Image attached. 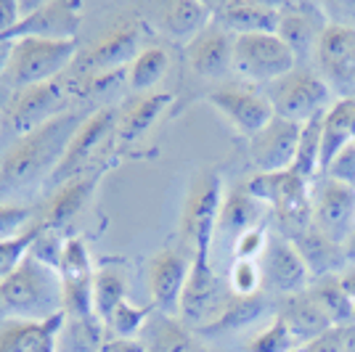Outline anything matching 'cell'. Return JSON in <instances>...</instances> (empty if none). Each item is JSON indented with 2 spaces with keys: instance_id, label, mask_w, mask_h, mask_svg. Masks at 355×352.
Instances as JSON below:
<instances>
[{
  "instance_id": "33",
  "label": "cell",
  "mask_w": 355,
  "mask_h": 352,
  "mask_svg": "<svg viewBox=\"0 0 355 352\" xmlns=\"http://www.w3.org/2000/svg\"><path fill=\"white\" fill-rule=\"evenodd\" d=\"M170 103H173V93H151L146 98H141L119 122V138L128 143L138 141L144 132L151 130V125L167 112Z\"/></svg>"
},
{
  "instance_id": "44",
  "label": "cell",
  "mask_w": 355,
  "mask_h": 352,
  "mask_svg": "<svg viewBox=\"0 0 355 352\" xmlns=\"http://www.w3.org/2000/svg\"><path fill=\"white\" fill-rule=\"evenodd\" d=\"M266 244H268L266 225H257V228L241 234L236 241H234V257H236V260H254V263H257V257H263Z\"/></svg>"
},
{
  "instance_id": "1",
  "label": "cell",
  "mask_w": 355,
  "mask_h": 352,
  "mask_svg": "<svg viewBox=\"0 0 355 352\" xmlns=\"http://www.w3.org/2000/svg\"><path fill=\"white\" fill-rule=\"evenodd\" d=\"M64 313L59 270L27 254L14 276L0 283V318L6 321H48Z\"/></svg>"
},
{
  "instance_id": "39",
  "label": "cell",
  "mask_w": 355,
  "mask_h": 352,
  "mask_svg": "<svg viewBox=\"0 0 355 352\" xmlns=\"http://www.w3.org/2000/svg\"><path fill=\"white\" fill-rule=\"evenodd\" d=\"M151 308H135L130 305L128 299L125 302H119L114 313L109 315V321L104 323L106 328L112 331V337H119V339H135L141 331H144V326L146 321L151 318Z\"/></svg>"
},
{
  "instance_id": "7",
  "label": "cell",
  "mask_w": 355,
  "mask_h": 352,
  "mask_svg": "<svg viewBox=\"0 0 355 352\" xmlns=\"http://www.w3.org/2000/svg\"><path fill=\"white\" fill-rule=\"evenodd\" d=\"M231 297L234 294L225 289V283L209 263V252H199L191 257V270H189V281H186V289L180 297L178 315L189 328L205 331L207 326H212L220 318Z\"/></svg>"
},
{
  "instance_id": "32",
  "label": "cell",
  "mask_w": 355,
  "mask_h": 352,
  "mask_svg": "<svg viewBox=\"0 0 355 352\" xmlns=\"http://www.w3.org/2000/svg\"><path fill=\"white\" fill-rule=\"evenodd\" d=\"M329 112V109H326ZM324 112V114H326ZM324 114H315L300 127V143H297L295 170L300 177L313 183L321 177V138H324Z\"/></svg>"
},
{
  "instance_id": "30",
  "label": "cell",
  "mask_w": 355,
  "mask_h": 352,
  "mask_svg": "<svg viewBox=\"0 0 355 352\" xmlns=\"http://www.w3.org/2000/svg\"><path fill=\"white\" fill-rule=\"evenodd\" d=\"M295 247L300 252V257L305 260L311 279H324V276H337L342 265L347 263L345 247L329 241L324 234H318L315 228L305 231L302 236L295 238Z\"/></svg>"
},
{
  "instance_id": "29",
  "label": "cell",
  "mask_w": 355,
  "mask_h": 352,
  "mask_svg": "<svg viewBox=\"0 0 355 352\" xmlns=\"http://www.w3.org/2000/svg\"><path fill=\"white\" fill-rule=\"evenodd\" d=\"M141 342L146 352H196L193 337L189 326L178 321L175 315H164V313H151L144 331H141Z\"/></svg>"
},
{
  "instance_id": "21",
  "label": "cell",
  "mask_w": 355,
  "mask_h": 352,
  "mask_svg": "<svg viewBox=\"0 0 355 352\" xmlns=\"http://www.w3.org/2000/svg\"><path fill=\"white\" fill-rule=\"evenodd\" d=\"M234 43H236V37L212 21L207 30L196 35L186 48L191 69L207 80H220L225 74H231L234 72Z\"/></svg>"
},
{
  "instance_id": "43",
  "label": "cell",
  "mask_w": 355,
  "mask_h": 352,
  "mask_svg": "<svg viewBox=\"0 0 355 352\" xmlns=\"http://www.w3.org/2000/svg\"><path fill=\"white\" fill-rule=\"evenodd\" d=\"M64 244L67 241H61L59 238V231H51V228H45L40 231L37 236V241H35V247H32V257H37L43 265L48 267H53V270H59L61 265V254H64Z\"/></svg>"
},
{
  "instance_id": "52",
  "label": "cell",
  "mask_w": 355,
  "mask_h": 352,
  "mask_svg": "<svg viewBox=\"0 0 355 352\" xmlns=\"http://www.w3.org/2000/svg\"><path fill=\"white\" fill-rule=\"evenodd\" d=\"M345 254H347V260H355V236L347 241V247H345Z\"/></svg>"
},
{
  "instance_id": "20",
  "label": "cell",
  "mask_w": 355,
  "mask_h": 352,
  "mask_svg": "<svg viewBox=\"0 0 355 352\" xmlns=\"http://www.w3.org/2000/svg\"><path fill=\"white\" fill-rule=\"evenodd\" d=\"M212 6V21L239 35H266L279 30V6L273 3H257V0H228V3H209Z\"/></svg>"
},
{
  "instance_id": "25",
  "label": "cell",
  "mask_w": 355,
  "mask_h": 352,
  "mask_svg": "<svg viewBox=\"0 0 355 352\" xmlns=\"http://www.w3.org/2000/svg\"><path fill=\"white\" fill-rule=\"evenodd\" d=\"M276 315L289 326V331L295 334V339L302 347H305L308 342H313V339H318L321 334H326L329 328H334L331 321H329V315H326L324 310H321V305L308 294V289L286 297L282 310H279Z\"/></svg>"
},
{
  "instance_id": "37",
  "label": "cell",
  "mask_w": 355,
  "mask_h": 352,
  "mask_svg": "<svg viewBox=\"0 0 355 352\" xmlns=\"http://www.w3.org/2000/svg\"><path fill=\"white\" fill-rule=\"evenodd\" d=\"M125 279L117 267H101L96 270V283H93V302L96 313L101 321H109V315L114 313L119 302H125Z\"/></svg>"
},
{
  "instance_id": "53",
  "label": "cell",
  "mask_w": 355,
  "mask_h": 352,
  "mask_svg": "<svg viewBox=\"0 0 355 352\" xmlns=\"http://www.w3.org/2000/svg\"><path fill=\"white\" fill-rule=\"evenodd\" d=\"M353 143H355V135H353Z\"/></svg>"
},
{
  "instance_id": "31",
  "label": "cell",
  "mask_w": 355,
  "mask_h": 352,
  "mask_svg": "<svg viewBox=\"0 0 355 352\" xmlns=\"http://www.w3.org/2000/svg\"><path fill=\"white\" fill-rule=\"evenodd\" d=\"M308 294L321 305L331 326H347L355 321V299L347 294L342 276H324L315 279V283L308 286Z\"/></svg>"
},
{
  "instance_id": "51",
  "label": "cell",
  "mask_w": 355,
  "mask_h": 352,
  "mask_svg": "<svg viewBox=\"0 0 355 352\" xmlns=\"http://www.w3.org/2000/svg\"><path fill=\"white\" fill-rule=\"evenodd\" d=\"M342 283H345V289H347V294L355 299V270H350V273H345L342 276Z\"/></svg>"
},
{
  "instance_id": "2",
  "label": "cell",
  "mask_w": 355,
  "mask_h": 352,
  "mask_svg": "<svg viewBox=\"0 0 355 352\" xmlns=\"http://www.w3.org/2000/svg\"><path fill=\"white\" fill-rule=\"evenodd\" d=\"M247 188L254 199H260L266 206L273 209L276 220L282 225V236L295 241L297 236L313 228V199L311 183L300 177L295 170L263 175L257 173L247 180Z\"/></svg>"
},
{
  "instance_id": "28",
  "label": "cell",
  "mask_w": 355,
  "mask_h": 352,
  "mask_svg": "<svg viewBox=\"0 0 355 352\" xmlns=\"http://www.w3.org/2000/svg\"><path fill=\"white\" fill-rule=\"evenodd\" d=\"M355 135V98H337L324 114V138H321V175Z\"/></svg>"
},
{
  "instance_id": "49",
  "label": "cell",
  "mask_w": 355,
  "mask_h": 352,
  "mask_svg": "<svg viewBox=\"0 0 355 352\" xmlns=\"http://www.w3.org/2000/svg\"><path fill=\"white\" fill-rule=\"evenodd\" d=\"M98 352H146L141 339H119V337H106Z\"/></svg>"
},
{
  "instance_id": "13",
  "label": "cell",
  "mask_w": 355,
  "mask_h": 352,
  "mask_svg": "<svg viewBox=\"0 0 355 352\" xmlns=\"http://www.w3.org/2000/svg\"><path fill=\"white\" fill-rule=\"evenodd\" d=\"M207 101L247 138L257 135L270 119L276 117L268 96H260L257 90L247 88V85H220V88H212L207 93Z\"/></svg>"
},
{
  "instance_id": "17",
  "label": "cell",
  "mask_w": 355,
  "mask_h": 352,
  "mask_svg": "<svg viewBox=\"0 0 355 352\" xmlns=\"http://www.w3.org/2000/svg\"><path fill=\"white\" fill-rule=\"evenodd\" d=\"M191 270V254L178 249L159 252L148 265V292L157 313L178 315L180 313V297Z\"/></svg>"
},
{
  "instance_id": "24",
  "label": "cell",
  "mask_w": 355,
  "mask_h": 352,
  "mask_svg": "<svg viewBox=\"0 0 355 352\" xmlns=\"http://www.w3.org/2000/svg\"><path fill=\"white\" fill-rule=\"evenodd\" d=\"M263 212H266V204L252 196L247 183H239L223 199L215 234L231 236L236 241L241 234H247V231L257 228V225H266L263 222Z\"/></svg>"
},
{
  "instance_id": "12",
  "label": "cell",
  "mask_w": 355,
  "mask_h": 352,
  "mask_svg": "<svg viewBox=\"0 0 355 352\" xmlns=\"http://www.w3.org/2000/svg\"><path fill=\"white\" fill-rule=\"evenodd\" d=\"M64 103H67V88H64L61 80H51V82L35 85V88H24L16 93L14 103L8 109V117H6V125L14 135L27 138L30 132L40 130L48 122H53L56 114L64 109Z\"/></svg>"
},
{
  "instance_id": "34",
  "label": "cell",
  "mask_w": 355,
  "mask_h": 352,
  "mask_svg": "<svg viewBox=\"0 0 355 352\" xmlns=\"http://www.w3.org/2000/svg\"><path fill=\"white\" fill-rule=\"evenodd\" d=\"M104 342V321L98 315L67 318L59 334V347H67V352H98Z\"/></svg>"
},
{
  "instance_id": "9",
  "label": "cell",
  "mask_w": 355,
  "mask_h": 352,
  "mask_svg": "<svg viewBox=\"0 0 355 352\" xmlns=\"http://www.w3.org/2000/svg\"><path fill=\"white\" fill-rule=\"evenodd\" d=\"M313 191V228L329 241L347 247L355 236V188L331 177H315Z\"/></svg>"
},
{
  "instance_id": "36",
  "label": "cell",
  "mask_w": 355,
  "mask_h": 352,
  "mask_svg": "<svg viewBox=\"0 0 355 352\" xmlns=\"http://www.w3.org/2000/svg\"><path fill=\"white\" fill-rule=\"evenodd\" d=\"M170 69V56L167 51L154 45V48H146L138 53V59L133 61L130 72H128V82L135 93H144V90H151L164 74Z\"/></svg>"
},
{
  "instance_id": "10",
  "label": "cell",
  "mask_w": 355,
  "mask_h": 352,
  "mask_svg": "<svg viewBox=\"0 0 355 352\" xmlns=\"http://www.w3.org/2000/svg\"><path fill=\"white\" fill-rule=\"evenodd\" d=\"M59 276L61 289H64V315L67 318H93V315H98L96 302H93L96 270H93L88 247H85L83 238H67Z\"/></svg>"
},
{
  "instance_id": "40",
  "label": "cell",
  "mask_w": 355,
  "mask_h": 352,
  "mask_svg": "<svg viewBox=\"0 0 355 352\" xmlns=\"http://www.w3.org/2000/svg\"><path fill=\"white\" fill-rule=\"evenodd\" d=\"M297 347H302V344L289 331V326L276 315L268 328H263L257 337L252 339L247 352H295Z\"/></svg>"
},
{
  "instance_id": "50",
  "label": "cell",
  "mask_w": 355,
  "mask_h": 352,
  "mask_svg": "<svg viewBox=\"0 0 355 352\" xmlns=\"http://www.w3.org/2000/svg\"><path fill=\"white\" fill-rule=\"evenodd\" d=\"M342 331V344H345V352H355V321L347 323V326H340Z\"/></svg>"
},
{
  "instance_id": "4",
  "label": "cell",
  "mask_w": 355,
  "mask_h": 352,
  "mask_svg": "<svg viewBox=\"0 0 355 352\" xmlns=\"http://www.w3.org/2000/svg\"><path fill=\"white\" fill-rule=\"evenodd\" d=\"M77 59V40H40L24 37L11 43L6 74L16 90L35 88L51 80H59L61 72Z\"/></svg>"
},
{
  "instance_id": "26",
  "label": "cell",
  "mask_w": 355,
  "mask_h": 352,
  "mask_svg": "<svg viewBox=\"0 0 355 352\" xmlns=\"http://www.w3.org/2000/svg\"><path fill=\"white\" fill-rule=\"evenodd\" d=\"M101 175H104V173L98 170V173H93V175L67 180L59 191L53 193V199L48 202V209H45V215L40 222H43L45 228H51V231H61L83 206L88 204V199L93 196V191H96Z\"/></svg>"
},
{
  "instance_id": "41",
  "label": "cell",
  "mask_w": 355,
  "mask_h": 352,
  "mask_svg": "<svg viewBox=\"0 0 355 352\" xmlns=\"http://www.w3.org/2000/svg\"><path fill=\"white\" fill-rule=\"evenodd\" d=\"M263 270L254 260H236L228 273V289L234 297H254L260 294Z\"/></svg>"
},
{
  "instance_id": "5",
  "label": "cell",
  "mask_w": 355,
  "mask_h": 352,
  "mask_svg": "<svg viewBox=\"0 0 355 352\" xmlns=\"http://www.w3.org/2000/svg\"><path fill=\"white\" fill-rule=\"evenodd\" d=\"M223 206V183L218 173H199L193 177L183 215H180V241L183 252L199 254V252L212 249V238L218 228V215Z\"/></svg>"
},
{
  "instance_id": "38",
  "label": "cell",
  "mask_w": 355,
  "mask_h": 352,
  "mask_svg": "<svg viewBox=\"0 0 355 352\" xmlns=\"http://www.w3.org/2000/svg\"><path fill=\"white\" fill-rule=\"evenodd\" d=\"M40 231H43V222H35L30 231H24L21 236L0 241V283L8 279V276H14L16 270H19V265L27 260V254L35 247Z\"/></svg>"
},
{
  "instance_id": "27",
  "label": "cell",
  "mask_w": 355,
  "mask_h": 352,
  "mask_svg": "<svg viewBox=\"0 0 355 352\" xmlns=\"http://www.w3.org/2000/svg\"><path fill=\"white\" fill-rule=\"evenodd\" d=\"M209 24H212V6L199 3V0L170 3L162 11V19H159L162 32L178 43H191L196 35L207 30Z\"/></svg>"
},
{
  "instance_id": "48",
  "label": "cell",
  "mask_w": 355,
  "mask_h": 352,
  "mask_svg": "<svg viewBox=\"0 0 355 352\" xmlns=\"http://www.w3.org/2000/svg\"><path fill=\"white\" fill-rule=\"evenodd\" d=\"M302 352H345L340 326H334V328H329V331L321 334L318 339L308 342V344L302 347Z\"/></svg>"
},
{
  "instance_id": "15",
  "label": "cell",
  "mask_w": 355,
  "mask_h": 352,
  "mask_svg": "<svg viewBox=\"0 0 355 352\" xmlns=\"http://www.w3.org/2000/svg\"><path fill=\"white\" fill-rule=\"evenodd\" d=\"M260 270H263V281L268 286L282 292L284 297L305 292L311 286L308 265L300 257L295 241H289L282 234H268V244L260 257Z\"/></svg>"
},
{
  "instance_id": "42",
  "label": "cell",
  "mask_w": 355,
  "mask_h": 352,
  "mask_svg": "<svg viewBox=\"0 0 355 352\" xmlns=\"http://www.w3.org/2000/svg\"><path fill=\"white\" fill-rule=\"evenodd\" d=\"M32 212L30 206H16V204H0V241L6 238H16L24 231H30L32 222Z\"/></svg>"
},
{
  "instance_id": "19",
  "label": "cell",
  "mask_w": 355,
  "mask_h": 352,
  "mask_svg": "<svg viewBox=\"0 0 355 352\" xmlns=\"http://www.w3.org/2000/svg\"><path fill=\"white\" fill-rule=\"evenodd\" d=\"M114 125H117V109H112V106H106L101 112L80 119L72 141H69V146L64 151V157L53 167V180L61 183V180H69L74 173H80L88 164L90 157H93V151L112 135Z\"/></svg>"
},
{
  "instance_id": "46",
  "label": "cell",
  "mask_w": 355,
  "mask_h": 352,
  "mask_svg": "<svg viewBox=\"0 0 355 352\" xmlns=\"http://www.w3.org/2000/svg\"><path fill=\"white\" fill-rule=\"evenodd\" d=\"M324 11L329 24H340L347 30H355V0H334L324 3Z\"/></svg>"
},
{
  "instance_id": "14",
  "label": "cell",
  "mask_w": 355,
  "mask_h": 352,
  "mask_svg": "<svg viewBox=\"0 0 355 352\" xmlns=\"http://www.w3.org/2000/svg\"><path fill=\"white\" fill-rule=\"evenodd\" d=\"M326 27H329V19H326L324 3H279L276 35L295 53L297 67L302 59L315 56V48Z\"/></svg>"
},
{
  "instance_id": "11",
  "label": "cell",
  "mask_w": 355,
  "mask_h": 352,
  "mask_svg": "<svg viewBox=\"0 0 355 352\" xmlns=\"http://www.w3.org/2000/svg\"><path fill=\"white\" fill-rule=\"evenodd\" d=\"M315 64L331 93L355 98V30L329 24L315 48Z\"/></svg>"
},
{
  "instance_id": "6",
  "label": "cell",
  "mask_w": 355,
  "mask_h": 352,
  "mask_svg": "<svg viewBox=\"0 0 355 352\" xmlns=\"http://www.w3.org/2000/svg\"><path fill=\"white\" fill-rule=\"evenodd\" d=\"M266 96L273 106V114L295 125H305L308 119L324 114L331 106V90L324 77L308 67H295L282 80L270 82Z\"/></svg>"
},
{
  "instance_id": "16",
  "label": "cell",
  "mask_w": 355,
  "mask_h": 352,
  "mask_svg": "<svg viewBox=\"0 0 355 352\" xmlns=\"http://www.w3.org/2000/svg\"><path fill=\"white\" fill-rule=\"evenodd\" d=\"M300 127L289 119L273 117L263 130L250 138V157L257 173L273 175L286 173L295 167L297 143H300Z\"/></svg>"
},
{
  "instance_id": "18",
  "label": "cell",
  "mask_w": 355,
  "mask_h": 352,
  "mask_svg": "<svg viewBox=\"0 0 355 352\" xmlns=\"http://www.w3.org/2000/svg\"><path fill=\"white\" fill-rule=\"evenodd\" d=\"M80 27V3L69 0H51L40 3L14 32L3 35L0 43H16L24 37H40V40H74Z\"/></svg>"
},
{
  "instance_id": "23",
  "label": "cell",
  "mask_w": 355,
  "mask_h": 352,
  "mask_svg": "<svg viewBox=\"0 0 355 352\" xmlns=\"http://www.w3.org/2000/svg\"><path fill=\"white\" fill-rule=\"evenodd\" d=\"M138 45H141V27L138 24H130V27H122L119 32H112L109 37H104L83 59V72H88L90 77L117 72V69H122V64L138 59L135 56Z\"/></svg>"
},
{
  "instance_id": "8",
  "label": "cell",
  "mask_w": 355,
  "mask_h": 352,
  "mask_svg": "<svg viewBox=\"0 0 355 352\" xmlns=\"http://www.w3.org/2000/svg\"><path fill=\"white\" fill-rule=\"evenodd\" d=\"M297 67L295 53L276 32L239 35L234 43V72L254 85H270Z\"/></svg>"
},
{
  "instance_id": "3",
  "label": "cell",
  "mask_w": 355,
  "mask_h": 352,
  "mask_svg": "<svg viewBox=\"0 0 355 352\" xmlns=\"http://www.w3.org/2000/svg\"><path fill=\"white\" fill-rule=\"evenodd\" d=\"M74 130L77 127H74L72 117H56L45 127L30 132L27 138H19L14 148L0 161V183H6V186L27 183L40 175L53 157H59L61 161Z\"/></svg>"
},
{
  "instance_id": "22",
  "label": "cell",
  "mask_w": 355,
  "mask_h": 352,
  "mask_svg": "<svg viewBox=\"0 0 355 352\" xmlns=\"http://www.w3.org/2000/svg\"><path fill=\"white\" fill-rule=\"evenodd\" d=\"M64 321V313L48 321H6L0 326V352H59Z\"/></svg>"
},
{
  "instance_id": "35",
  "label": "cell",
  "mask_w": 355,
  "mask_h": 352,
  "mask_svg": "<svg viewBox=\"0 0 355 352\" xmlns=\"http://www.w3.org/2000/svg\"><path fill=\"white\" fill-rule=\"evenodd\" d=\"M266 297L263 294H254V297H231L228 308L223 310V315L218 321L207 326L202 334H223V331H234L241 328L247 323L257 321L263 313H266Z\"/></svg>"
},
{
  "instance_id": "47",
  "label": "cell",
  "mask_w": 355,
  "mask_h": 352,
  "mask_svg": "<svg viewBox=\"0 0 355 352\" xmlns=\"http://www.w3.org/2000/svg\"><path fill=\"white\" fill-rule=\"evenodd\" d=\"M24 21V11L19 0H0V37L14 32Z\"/></svg>"
},
{
  "instance_id": "45",
  "label": "cell",
  "mask_w": 355,
  "mask_h": 352,
  "mask_svg": "<svg viewBox=\"0 0 355 352\" xmlns=\"http://www.w3.org/2000/svg\"><path fill=\"white\" fill-rule=\"evenodd\" d=\"M324 177H331L337 183H345V186L355 188V143L345 146L334 159L329 161V167L324 170Z\"/></svg>"
}]
</instances>
